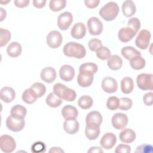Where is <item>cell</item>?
Segmentation results:
<instances>
[{"instance_id": "1", "label": "cell", "mask_w": 153, "mask_h": 153, "mask_svg": "<svg viewBox=\"0 0 153 153\" xmlns=\"http://www.w3.org/2000/svg\"><path fill=\"white\" fill-rule=\"evenodd\" d=\"M63 52L66 56L76 59H82L86 54L85 47L75 42H69L66 44L63 47Z\"/></svg>"}, {"instance_id": "2", "label": "cell", "mask_w": 153, "mask_h": 153, "mask_svg": "<svg viewBox=\"0 0 153 153\" xmlns=\"http://www.w3.org/2000/svg\"><path fill=\"white\" fill-rule=\"evenodd\" d=\"M119 12L118 4L115 2H109L102 7L99 11V15L106 21H112L117 16Z\"/></svg>"}, {"instance_id": "3", "label": "cell", "mask_w": 153, "mask_h": 153, "mask_svg": "<svg viewBox=\"0 0 153 153\" xmlns=\"http://www.w3.org/2000/svg\"><path fill=\"white\" fill-rule=\"evenodd\" d=\"M53 92L60 99L68 102L74 101L76 97V94L74 90L61 83H57L54 85Z\"/></svg>"}, {"instance_id": "4", "label": "cell", "mask_w": 153, "mask_h": 153, "mask_svg": "<svg viewBox=\"0 0 153 153\" xmlns=\"http://www.w3.org/2000/svg\"><path fill=\"white\" fill-rule=\"evenodd\" d=\"M153 75L151 74H140L137 75L136 82L138 87L142 90H152Z\"/></svg>"}, {"instance_id": "5", "label": "cell", "mask_w": 153, "mask_h": 153, "mask_svg": "<svg viewBox=\"0 0 153 153\" xmlns=\"http://www.w3.org/2000/svg\"><path fill=\"white\" fill-rule=\"evenodd\" d=\"M16 148V141L14 138L8 134H3L0 137V148L5 153H10Z\"/></svg>"}, {"instance_id": "6", "label": "cell", "mask_w": 153, "mask_h": 153, "mask_svg": "<svg viewBox=\"0 0 153 153\" xmlns=\"http://www.w3.org/2000/svg\"><path fill=\"white\" fill-rule=\"evenodd\" d=\"M151 38V32L148 30L142 29L139 32L135 39V44L140 49L145 50L149 46Z\"/></svg>"}, {"instance_id": "7", "label": "cell", "mask_w": 153, "mask_h": 153, "mask_svg": "<svg viewBox=\"0 0 153 153\" xmlns=\"http://www.w3.org/2000/svg\"><path fill=\"white\" fill-rule=\"evenodd\" d=\"M87 27L89 33L91 35H100L103 28L102 22L96 17H92L88 20Z\"/></svg>"}, {"instance_id": "8", "label": "cell", "mask_w": 153, "mask_h": 153, "mask_svg": "<svg viewBox=\"0 0 153 153\" xmlns=\"http://www.w3.org/2000/svg\"><path fill=\"white\" fill-rule=\"evenodd\" d=\"M6 126L11 131L18 132L24 128L25 126V121L24 119L17 118L10 115L6 120Z\"/></svg>"}, {"instance_id": "9", "label": "cell", "mask_w": 153, "mask_h": 153, "mask_svg": "<svg viewBox=\"0 0 153 153\" xmlns=\"http://www.w3.org/2000/svg\"><path fill=\"white\" fill-rule=\"evenodd\" d=\"M62 41L63 37L59 31L52 30L47 36V44L51 48L59 47Z\"/></svg>"}, {"instance_id": "10", "label": "cell", "mask_w": 153, "mask_h": 153, "mask_svg": "<svg viewBox=\"0 0 153 153\" xmlns=\"http://www.w3.org/2000/svg\"><path fill=\"white\" fill-rule=\"evenodd\" d=\"M111 123L115 129H124L128 124V117L125 114L116 113L112 117Z\"/></svg>"}, {"instance_id": "11", "label": "cell", "mask_w": 153, "mask_h": 153, "mask_svg": "<svg viewBox=\"0 0 153 153\" xmlns=\"http://www.w3.org/2000/svg\"><path fill=\"white\" fill-rule=\"evenodd\" d=\"M73 21V16L71 13L65 11L60 14L57 18V25L62 30H67Z\"/></svg>"}, {"instance_id": "12", "label": "cell", "mask_w": 153, "mask_h": 153, "mask_svg": "<svg viewBox=\"0 0 153 153\" xmlns=\"http://www.w3.org/2000/svg\"><path fill=\"white\" fill-rule=\"evenodd\" d=\"M102 88L104 91L108 93H113L118 89V84L114 78L106 76L102 81Z\"/></svg>"}, {"instance_id": "13", "label": "cell", "mask_w": 153, "mask_h": 153, "mask_svg": "<svg viewBox=\"0 0 153 153\" xmlns=\"http://www.w3.org/2000/svg\"><path fill=\"white\" fill-rule=\"evenodd\" d=\"M117 137L113 133H106L102 137L100 144L105 149H111L115 145Z\"/></svg>"}, {"instance_id": "14", "label": "cell", "mask_w": 153, "mask_h": 153, "mask_svg": "<svg viewBox=\"0 0 153 153\" xmlns=\"http://www.w3.org/2000/svg\"><path fill=\"white\" fill-rule=\"evenodd\" d=\"M102 116L99 112L96 111H91L87 114L86 117V126L100 127L102 122Z\"/></svg>"}, {"instance_id": "15", "label": "cell", "mask_w": 153, "mask_h": 153, "mask_svg": "<svg viewBox=\"0 0 153 153\" xmlns=\"http://www.w3.org/2000/svg\"><path fill=\"white\" fill-rule=\"evenodd\" d=\"M59 76L61 79L66 82L70 81L75 76V69L69 65H64L60 68Z\"/></svg>"}, {"instance_id": "16", "label": "cell", "mask_w": 153, "mask_h": 153, "mask_svg": "<svg viewBox=\"0 0 153 153\" xmlns=\"http://www.w3.org/2000/svg\"><path fill=\"white\" fill-rule=\"evenodd\" d=\"M93 74L85 72H79L77 76V82L82 87H88L93 83Z\"/></svg>"}, {"instance_id": "17", "label": "cell", "mask_w": 153, "mask_h": 153, "mask_svg": "<svg viewBox=\"0 0 153 153\" xmlns=\"http://www.w3.org/2000/svg\"><path fill=\"white\" fill-rule=\"evenodd\" d=\"M41 78L47 83L53 82L56 78V70L52 67L43 68L41 72Z\"/></svg>"}, {"instance_id": "18", "label": "cell", "mask_w": 153, "mask_h": 153, "mask_svg": "<svg viewBox=\"0 0 153 153\" xmlns=\"http://www.w3.org/2000/svg\"><path fill=\"white\" fill-rule=\"evenodd\" d=\"M86 33V27L83 23H76L72 27L71 30V36L77 39L82 38Z\"/></svg>"}, {"instance_id": "19", "label": "cell", "mask_w": 153, "mask_h": 153, "mask_svg": "<svg viewBox=\"0 0 153 153\" xmlns=\"http://www.w3.org/2000/svg\"><path fill=\"white\" fill-rule=\"evenodd\" d=\"M136 33L129 27H122L118 31V36L119 39L123 42H127L130 41L135 35Z\"/></svg>"}, {"instance_id": "20", "label": "cell", "mask_w": 153, "mask_h": 153, "mask_svg": "<svg viewBox=\"0 0 153 153\" xmlns=\"http://www.w3.org/2000/svg\"><path fill=\"white\" fill-rule=\"evenodd\" d=\"M0 97L4 102L10 103L16 97L15 91L10 87H4L1 90Z\"/></svg>"}, {"instance_id": "21", "label": "cell", "mask_w": 153, "mask_h": 153, "mask_svg": "<svg viewBox=\"0 0 153 153\" xmlns=\"http://www.w3.org/2000/svg\"><path fill=\"white\" fill-rule=\"evenodd\" d=\"M61 114L65 120L76 119L78 115V109L74 106L68 105L65 106L61 111Z\"/></svg>"}, {"instance_id": "22", "label": "cell", "mask_w": 153, "mask_h": 153, "mask_svg": "<svg viewBox=\"0 0 153 153\" xmlns=\"http://www.w3.org/2000/svg\"><path fill=\"white\" fill-rule=\"evenodd\" d=\"M79 127V123L75 119L65 120L63 123V128L65 131L69 134H74L78 132Z\"/></svg>"}, {"instance_id": "23", "label": "cell", "mask_w": 153, "mask_h": 153, "mask_svg": "<svg viewBox=\"0 0 153 153\" xmlns=\"http://www.w3.org/2000/svg\"><path fill=\"white\" fill-rule=\"evenodd\" d=\"M120 140L126 143L133 142L136 139V133L131 128H125L121 131L119 135Z\"/></svg>"}, {"instance_id": "24", "label": "cell", "mask_w": 153, "mask_h": 153, "mask_svg": "<svg viewBox=\"0 0 153 153\" xmlns=\"http://www.w3.org/2000/svg\"><path fill=\"white\" fill-rule=\"evenodd\" d=\"M122 11L123 14L127 17L132 16L136 11L134 3L131 0L125 1L122 5Z\"/></svg>"}, {"instance_id": "25", "label": "cell", "mask_w": 153, "mask_h": 153, "mask_svg": "<svg viewBox=\"0 0 153 153\" xmlns=\"http://www.w3.org/2000/svg\"><path fill=\"white\" fill-rule=\"evenodd\" d=\"M22 51V45L17 42H11L7 48V53L11 57H17L19 56Z\"/></svg>"}, {"instance_id": "26", "label": "cell", "mask_w": 153, "mask_h": 153, "mask_svg": "<svg viewBox=\"0 0 153 153\" xmlns=\"http://www.w3.org/2000/svg\"><path fill=\"white\" fill-rule=\"evenodd\" d=\"M107 65L109 69L113 71H117L121 68L123 65V60L119 56L114 54L111 56L108 59Z\"/></svg>"}, {"instance_id": "27", "label": "cell", "mask_w": 153, "mask_h": 153, "mask_svg": "<svg viewBox=\"0 0 153 153\" xmlns=\"http://www.w3.org/2000/svg\"><path fill=\"white\" fill-rule=\"evenodd\" d=\"M27 111L25 107L21 105H16L13 106L10 111V115L13 117L24 119L26 115Z\"/></svg>"}, {"instance_id": "28", "label": "cell", "mask_w": 153, "mask_h": 153, "mask_svg": "<svg viewBox=\"0 0 153 153\" xmlns=\"http://www.w3.org/2000/svg\"><path fill=\"white\" fill-rule=\"evenodd\" d=\"M134 88V83L131 78L124 77L121 81V90L124 94L130 93Z\"/></svg>"}, {"instance_id": "29", "label": "cell", "mask_w": 153, "mask_h": 153, "mask_svg": "<svg viewBox=\"0 0 153 153\" xmlns=\"http://www.w3.org/2000/svg\"><path fill=\"white\" fill-rule=\"evenodd\" d=\"M100 134V127L86 126L85 128V134L88 139L93 140L96 139Z\"/></svg>"}, {"instance_id": "30", "label": "cell", "mask_w": 153, "mask_h": 153, "mask_svg": "<svg viewBox=\"0 0 153 153\" xmlns=\"http://www.w3.org/2000/svg\"><path fill=\"white\" fill-rule=\"evenodd\" d=\"M22 98L23 101L25 103L27 104H32L34 103L38 97L35 91L31 88H29L26 89L23 91Z\"/></svg>"}, {"instance_id": "31", "label": "cell", "mask_w": 153, "mask_h": 153, "mask_svg": "<svg viewBox=\"0 0 153 153\" xmlns=\"http://www.w3.org/2000/svg\"><path fill=\"white\" fill-rule=\"evenodd\" d=\"M121 54L127 60H130L136 56H141L140 52L131 46H126L121 49Z\"/></svg>"}, {"instance_id": "32", "label": "cell", "mask_w": 153, "mask_h": 153, "mask_svg": "<svg viewBox=\"0 0 153 153\" xmlns=\"http://www.w3.org/2000/svg\"><path fill=\"white\" fill-rule=\"evenodd\" d=\"M145 60L141 56H136L130 60V66L134 70L143 69L145 67Z\"/></svg>"}, {"instance_id": "33", "label": "cell", "mask_w": 153, "mask_h": 153, "mask_svg": "<svg viewBox=\"0 0 153 153\" xmlns=\"http://www.w3.org/2000/svg\"><path fill=\"white\" fill-rule=\"evenodd\" d=\"M46 103L51 108H57L62 103V99L54 94V92L50 93L46 97Z\"/></svg>"}, {"instance_id": "34", "label": "cell", "mask_w": 153, "mask_h": 153, "mask_svg": "<svg viewBox=\"0 0 153 153\" xmlns=\"http://www.w3.org/2000/svg\"><path fill=\"white\" fill-rule=\"evenodd\" d=\"M93 103L92 97L88 95L82 96L78 101V106L82 109H87L90 108Z\"/></svg>"}, {"instance_id": "35", "label": "cell", "mask_w": 153, "mask_h": 153, "mask_svg": "<svg viewBox=\"0 0 153 153\" xmlns=\"http://www.w3.org/2000/svg\"><path fill=\"white\" fill-rule=\"evenodd\" d=\"M98 67L96 63H85L80 65L79 72H85L94 74L97 72Z\"/></svg>"}, {"instance_id": "36", "label": "cell", "mask_w": 153, "mask_h": 153, "mask_svg": "<svg viewBox=\"0 0 153 153\" xmlns=\"http://www.w3.org/2000/svg\"><path fill=\"white\" fill-rule=\"evenodd\" d=\"M66 0H51L49 3V7L53 11L57 12L66 7Z\"/></svg>"}, {"instance_id": "37", "label": "cell", "mask_w": 153, "mask_h": 153, "mask_svg": "<svg viewBox=\"0 0 153 153\" xmlns=\"http://www.w3.org/2000/svg\"><path fill=\"white\" fill-rule=\"evenodd\" d=\"M96 56L97 57L102 60L108 59L111 56V51L108 48L104 46H101L96 50Z\"/></svg>"}, {"instance_id": "38", "label": "cell", "mask_w": 153, "mask_h": 153, "mask_svg": "<svg viewBox=\"0 0 153 153\" xmlns=\"http://www.w3.org/2000/svg\"><path fill=\"white\" fill-rule=\"evenodd\" d=\"M30 88L35 91L38 98L44 95L46 92V87L45 85L41 82H35L31 85Z\"/></svg>"}, {"instance_id": "39", "label": "cell", "mask_w": 153, "mask_h": 153, "mask_svg": "<svg viewBox=\"0 0 153 153\" xmlns=\"http://www.w3.org/2000/svg\"><path fill=\"white\" fill-rule=\"evenodd\" d=\"M0 47L5 45L11 39V33L8 30L0 28Z\"/></svg>"}, {"instance_id": "40", "label": "cell", "mask_w": 153, "mask_h": 153, "mask_svg": "<svg viewBox=\"0 0 153 153\" xmlns=\"http://www.w3.org/2000/svg\"><path fill=\"white\" fill-rule=\"evenodd\" d=\"M132 100L128 97H122L119 99L118 108L120 110L127 111L132 106Z\"/></svg>"}, {"instance_id": "41", "label": "cell", "mask_w": 153, "mask_h": 153, "mask_svg": "<svg viewBox=\"0 0 153 153\" xmlns=\"http://www.w3.org/2000/svg\"><path fill=\"white\" fill-rule=\"evenodd\" d=\"M119 99L116 96L109 97L106 102V107L111 110L114 111L118 108Z\"/></svg>"}, {"instance_id": "42", "label": "cell", "mask_w": 153, "mask_h": 153, "mask_svg": "<svg viewBox=\"0 0 153 153\" xmlns=\"http://www.w3.org/2000/svg\"><path fill=\"white\" fill-rule=\"evenodd\" d=\"M127 27L132 29L136 33L140 27V22L136 17H132L127 22Z\"/></svg>"}, {"instance_id": "43", "label": "cell", "mask_w": 153, "mask_h": 153, "mask_svg": "<svg viewBox=\"0 0 153 153\" xmlns=\"http://www.w3.org/2000/svg\"><path fill=\"white\" fill-rule=\"evenodd\" d=\"M46 150V146L44 142L38 141L35 142L31 146V151L35 153L44 152Z\"/></svg>"}, {"instance_id": "44", "label": "cell", "mask_w": 153, "mask_h": 153, "mask_svg": "<svg viewBox=\"0 0 153 153\" xmlns=\"http://www.w3.org/2000/svg\"><path fill=\"white\" fill-rule=\"evenodd\" d=\"M102 45V41L97 38L91 39L88 43V48L92 51H96V50Z\"/></svg>"}, {"instance_id": "45", "label": "cell", "mask_w": 153, "mask_h": 153, "mask_svg": "<svg viewBox=\"0 0 153 153\" xmlns=\"http://www.w3.org/2000/svg\"><path fill=\"white\" fill-rule=\"evenodd\" d=\"M152 146L149 144H142L137 146L135 152L142 153H151L152 152Z\"/></svg>"}, {"instance_id": "46", "label": "cell", "mask_w": 153, "mask_h": 153, "mask_svg": "<svg viewBox=\"0 0 153 153\" xmlns=\"http://www.w3.org/2000/svg\"><path fill=\"white\" fill-rule=\"evenodd\" d=\"M115 152L116 153H128L131 152V148L128 145L120 144L116 147Z\"/></svg>"}, {"instance_id": "47", "label": "cell", "mask_w": 153, "mask_h": 153, "mask_svg": "<svg viewBox=\"0 0 153 153\" xmlns=\"http://www.w3.org/2000/svg\"><path fill=\"white\" fill-rule=\"evenodd\" d=\"M153 93L152 91L146 93L143 97V101L146 106H151L152 105Z\"/></svg>"}, {"instance_id": "48", "label": "cell", "mask_w": 153, "mask_h": 153, "mask_svg": "<svg viewBox=\"0 0 153 153\" xmlns=\"http://www.w3.org/2000/svg\"><path fill=\"white\" fill-rule=\"evenodd\" d=\"M100 2L99 0H85V5L89 8H94L97 7Z\"/></svg>"}, {"instance_id": "49", "label": "cell", "mask_w": 153, "mask_h": 153, "mask_svg": "<svg viewBox=\"0 0 153 153\" xmlns=\"http://www.w3.org/2000/svg\"><path fill=\"white\" fill-rule=\"evenodd\" d=\"M29 2H30L29 0H17V1H14V3L17 7L24 8L28 5V4H29Z\"/></svg>"}, {"instance_id": "50", "label": "cell", "mask_w": 153, "mask_h": 153, "mask_svg": "<svg viewBox=\"0 0 153 153\" xmlns=\"http://www.w3.org/2000/svg\"><path fill=\"white\" fill-rule=\"evenodd\" d=\"M46 3L45 0H33V5L37 8H43Z\"/></svg>"}, {"instance_id": "51", "label": "cell", "mask_w": 153, "mask_h": 153, "mask_svg": "<svg viewBox=\"0 0 153 153\" xmlns=\"http://www.w3.org/2000/svg\"><path fill=\"white\" fill-rule=\"evenodd\" d=\"M103 151L98 146H93L91 147L88 150V152H103Z\"/></svg>"}, {"instance_id": "52", "label": "cell", "mask_w": 153, "mask_h": 153, "mask_svg": "<svg viewBox=\"0 0 153 153\" xmlns=\"http://www.w3.org/2000/svg\"><path fill=\"white\" fill-rule=\"evenodd\" d=\"M49 152L50 153H54V152H56V153H60V152H64V151L62 150L59 147H52L51 148V149H50L49 151Z\"/></svg>"}, {"instance_id": "53", "label": "cell", "mask_w": 153, "mask_h": 153, "mask_svg": "<svg viewBox=\"0 0 153 153\" xmlns=\"http://www.w3.org/2000/svg\"><path fill=\"white\" fill-rule=\"evenodd\" d=\"M0 9H1V21L2 22L4 20V19L5 18L7 13H6L5 10H4V8H2V7H1Z\"/></svg>"}]
</instances>
